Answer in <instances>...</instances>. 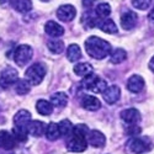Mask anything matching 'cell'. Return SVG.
Returning <instances> with one entry per match:
<instances>
[{
	"label": "cell",
	"mask_w": 154,
	"mask_h": 154,
	"mask_svg": "<svg viewBox=\"0 0 154 154\" xmlns=\"http://www.w3.org/2000/svg\"><path fill=\"white\" fill-rule=\"evenodd\" d=\"M15 91L19 95H26L30 91V84L23 79H19L15 83Z\"/></svg>",
	"instance_id": "cell-31"
},
{
	"label": "cell",
	"mask_w": 154,
	"mask_h": 154,
	"mask_svg": "<svg viewBox=\"0 0 154 154\" xmlns=\"http://www.w3.org/2000/svg\"><path fill=\"white\" fill-rule=\"evenodd\" d=\"M45 31H46V33L48 35V36H51V37H60V36H63V33H64V29H63V26H60L59 23H57L56 21H48L47 23H46V26H45Z\"/></svg>",
	"instance_id": "cell-17"
},
{
	"label": "cell",
	"mask_w": 154,
	"mask_h": 154,
	"mask_svg": "<svg viewBox=\"0 0 154 154\" xmlns=\"http://www.w3.org/2000/svg\"><path fill=\"white\" fill-rule=\"evenodd\" d=\"M128 149L134 154H143L152 149V144L147 138H139L134 137L128 142Z\"/></svg>",
	"instance_id": "cell-5"
},
{
	"label": "cell",
	"mask_w": 154,
	"mask_h": 154,
	"mask_svg": "<svg viewBox=\"0 0 154 154\" xmlns=\"http://www.w3.org/2000/svg\"><path fill=\"white\" fill-rule=\"evenodd\" d=\"M67 58L70 62H78L82 58V51L78 45H70L67 49Z\"/></svg>",
	"instance_id": "cell-25"
},
{
	"label": "cell",
	"mask_w": 154,
	"mask_h": 154,
	"mask_svg": "<svg viewBox=\"0 0 154 154\" xmlns=\"http://www.w3.org/2000/svg\"><path fill=\"white\" fill-rule=\"evenodd\" d=\"M131 3L133 8L138 10H147L152 4V0H131Z\"/></svg>",
	"instance_id": "cell-34"
},
{
	"label": "cell",
	"mask_w": 154,
	"mask_h": 154,
	"mask_svg": "<svg viewBox=\"0 0 154 154\" xmlns=\"http://www.w3.org/2000/svg\"><path fill=\"white\" fill-rule=\"evenodd\" d=\"M45 134H46V138H47L48 140H51V142H53V140H57V139L60 137L59 128H58V123L51 122V123L46 127Z\"/></svg>",
	"instance_id": "cell-21"
},
{
	"label": "cell",
	"mask_w": 154,
	"mask_h": 154,
	"mask_svg": "<svg viewBox=\"0 0 154 154\" xmlns=\"http://www.w3.org/2000/svg\"><path fill=\"white\" fill-rule=\"evenodd\" d=\"M140 127H138V125H132V126H128V128L126 130V133L128 136H132L133 138L134 137H138L139 133H140Z\"/></svg>",
	"instance_id": "cell-35"
},
{
	"label": "cell",
	"mask_w": 154,
	"mask_h": 154,
	"mask_svg": "<svg viewBox=\"0 0 154 154\" xmlns=\"http://www.w3.org/2000/svg\"><path fill=\"white\" fill-rule=\"evenodd\" d=\"M97 26L99 29L102 31V32H105V33H109V35H113V33H116L117 32V25L115 23L113 20L111 19H105V20H102L97 23Z\"/></svg>",
	"instance_id": "cell-19"
},
{
	"label": "cell",
	"mask_w": 154,
	"mask_h": 154,
	"mask_svg": "<svg viewBox=\"0 0 154 154\" xmlns=\"http://www.w3.org/2000/svg\"><path fill=\"white\" fill-rule=\"evenodd\" d=\"M149 69L154 73V56L152 57V59H150V62H149Z\"/></svg>",
	"instance_id": "cell-38"
},
{
	"label": "cell",
	"mask_w": 154,
	"mask_h": 154,
	"mask_svg": "<svg viewBox=\"0 0 154 154\" xmlns=\"http://www.w3.org/2000/svg\"><path fill=\"white\" fill-rule=\"evenodd\" d=\"M5 3H8V0H0V4H5Z\"/></svg>",
	"instance_id": "cell-39"
},
{
	"label": "cell",
	"mask_w": 154,
	"mask_h": 154,
	"mask_svg": "<svg viewBox=\"0 0 154 154\" xmlns=\"http://www.w3.org/2000/svg\"><path fill=\"white\" fill-rule=\"evenodd\" d=\"M15 146H16V139L14 138L12 133L8 131H0V148L10 150Z\"/></svg>",
	"instance_id": "cell-14"
},
{
	"label": "cell",
	"mask_w": 154,
	"mask_h": 154,
	"mask_svg": "<svg viewBox=\"0 0 154 154\" xmlns=\"http://www.w3.org/2000/svg\"><path fill=\"white\" fill-rule=\"evenodd\" d=\"M83 23L84 26L88 27V29H93L95 26H97V19L95 16H93L91 14H86L83 16Z\"/></svg>",
	"instance_id": "cell-32"
},
{
	"label": "cell",
	"mask_w": 154,
	"mask_h": 154,
	"mask_svg": "<svg viewBox=\"0 0 154 154\" xmlns=\"http://www.w3.org/2000/svg\"><path fill=\"white\" fill-rule=\"evenodd\" d=\"M111 14V6L107 4V3H101L96 6L95 9V15L96 17H100V19H107V16Z\"/></svg>",
	"instance_id": "cell-27"
},
{
	"label": "cell",
	"mask_w": 154,
	"mask_h": 154,
	"mask_svg": "<svg viewBox=\"0 0 154 154\" xmlns=\"http://www.w3.org/2000/svg\"><path fill=\"white\" fill-rule=\"evenodd\" d=\"M14 8L19 12H27L32 9V2L31 0H15Z\"/></svg>",
	"instance_id": "cell-28"
},
{
	"label": "cell",
	"mask_w": 154,
	"mask_h": 154,
	"mask_svg": "<svg viewBox=\"0 0 154 154\" xmlns=\"http://www.w3.org/2000/svg\"><path fill=\"white\" fill-rule=\"evenodd\" d=\"M46 67L42 63H35L25 73V80L30 85H40L46 75Z\"/></svg>",
	"instance_id": "cell-2"
},
{
	"label": "cell",
	"mask_w": 154,
	"mask_h": 154,
	"mask_svg": "<svg viewBox=\"0 0 154 154\" xmlns=\"http://www.w3.org/2000/svg\"><path fill=\"white\" fill-rule=\"evenodd\" d=\"M73 134L88 138V134H89V128H88V126H85V125H82V123H80V125L75 126V127L73 128Z\"/></svg>",
	"instance_id": "cell-33"
},
{
	"label": "cell",
	"mask_w": 154,
	"mask_h": 154,
	"mask_svg": "<svg viewBox=\"0 0 154 154\" xmlns=\"http://www.w3.org/2000/svg\"><path fill=\"white\" fill-rule=\"evenodd\" d=\"M47 47H48V49L51 51V52L54 53V54H60L64 51V43L62 41H59V40L49 41L47 43Z\"/></svg>",
	"instance_id": "cell-29"
},
{
	"label": "cell",
	"mask_w": 154,
	"mask_h": 154,
	"mask_svg": "<svg viewBox=\"0 0 154 154\" xmlns=\"http://www.w3.org/2000/svg\"><path fill=\"white\" fill-rule=\"evenodd\" d=\"M30 122H31V113L27 110H20L15 113V116H14L15 127L26 128Z\"/></svg>",
	"instance_id": "cell-15"
},
{
	"label": "cell",
	"mask_w": 154,
	"mask_h": 154,
	"mask_svg": "<svg viewBox=\"0 0 154 154\" xmlns=\"http://www.w3.org/2000/svg\"><path fill=\"white\" fill-rule=\"evenodd\" d=\"M83 86L85 89H88V90H90L93 93H96V94H99V93L102 94L107 89L106 82L104 79L99 78V76L95 75L94 73L85 76L84 80H83Z\"/></svg>",
	"instance_id": "cell-3"
},
{
	"label": "cell",
	"mask_w": 154,
	"mask_h": 154,
	"mask_svg": "<svg viewBox=\"0 0 154 154\" xmlns=\"http://www.w3.org/2000/svg\"><path fill=\"white\" fill-rule=\"evenodd\" d=\"M41 2H45L46 3V2H49V0H41Z\"/></svg>",
	"instance_id": "cell-40"
},
{
	"label": "cell",
	"mask_w": 154,
	"mask_h": 154,
	"mask_svg": "<svg viewBox=\"0 0 154 154\" xmlns=\"http://www.w3.org/2000/svg\"><path fill=\"white\" fill-rule=\"evenodd\" d=\"M143 88H144V79L142 78L140 75H132L130 79H128L127 82V89L130 90L131 93H139V91H142L143 90Z\"/></svg>",
	"instance_id": "cell-13"
},
{
	"label": "cell",
	"mask_w": 154,
	"mask_h": 154,
	"mask_svg": "<svg viewBox=\"0 0 154 154\" xmlns=\"http://www.w3.org/2000/svg\"><path fill=\"white\" fill-rule=\"evenodd\" d=\"M26 130H27V133L33 137H41L42 134H45L46 127H45V123L41 121H31L27 125Z\"/></svg>",
	"instance_id": "cell-16"
},
{
	"label": "cell",
	"mask_w": 154,
	"mask_h": 154,
	"mask_svg": "<svg viewBox=\"0 0 154 154\" xmlns=\"http://www.w3.org/2000/svg\"><path fill=\"white\" fill-rule=\"evenodd\" d=\"M85 49L90 57L95 59H104L111 52V45L100 37L91 36L85 41Z\"/></svg>",
	"instance_id": "cell-1"
},
{
	"label": "cell",
	"mask_w": 154,
	"mask_h": 154,
	"mask_svg": "<svg viewBox=\"0 0 154 154\" xmlns=\"http://www.w3.org/2000/svg\"><path fill=\"white\" fill-rule=\"evenodd\" d=\"M74 73L76 75L85 78V76L93 74V66L89 63H79L74 67Z\"/></svg>",
	"instance_id": "cell-24"
},
{
	"label": "cell",
	"mask_w": 154,
	"mask_h": 154,
	"mask_svg": "<svg viewBox=\"0 0 154 154\" xmlns=\"http://www.w3.org/2000/svg\"><path fill=\"white\" fill-rule=\"evenodd\" d=\"M148 19H149V21H152L154 23V9H152V11L148 14Z\"/></svg>",
	"instance_id": "cell-37"
},
{
	"label": "cell",
	"mask_w": 154,
	"mask_h": 154,
	"mask_svg": "<svg viewBox=\"0 0 154 154\" xmlns=\"http://www.w3.org/2000/svg\"><path fill=\"white\" fill-rule=\"evenodd\" d=\"M86 140H88V143L93 146L94 148H102L106 143V137L104 136L102 132H100L97 130H93L89 132Z\"/></svg>",
	"instance_id": "cell-8"
},
{
	"label": "cell",
	"mask_w": 154,
	"mask_h": 154,
	"mask_svg": "<svg viewBox=\"0 0 154 154\" xmlns=\"http://www.w3.org/2000/svg\"><path fill=\"white\" fill-rule=\"evenodd\" d=\"M88 147V140L85 137H80V136H75L72 134L69 140L67 142V148L68 150L73 152V153H82Z\"/></svg>",
	"instance_id": "cell-6"
},
{
	"label": "cell",
	"mask_w": 154,
	"mask_h": 154,
	"mask_svg": "<svg viewBox=\"0 0 154 154\" xmlns=\"http://www.w3.org/2000/svg\"><path fill=\"white\" fill-rule=\"evenodd\" d=\"M36 110H37V112L40 113V115H43V116H48V115L52 113V111H53V106H52V104H51L49 101L41 99V100H38V101H37V104H36Z\"/></svg>",
	"instance_id": "cell-22"
},
{
	"label": "cell",
	"mask_w": 154,
	"mask_h": 154,
	"mask_svg": "<svg viewBox=\"0 0 154 154\" xmlns=\"http://www.w3.org/2000/svg\"><path fill=\"white\" fill-rule=\"evenodd\" d=\"M127 59V52L122 48H116L110 54V62L112 64H120Z\"/></svg>",
	"instance_id": "cell-23"
},
{
	"label": "cell",
	"mask_w": 154,
	"mask_h": 154,
	"mask_svg": "<svg viewBox=\"0 0 154 154\" xmlns=\"http://www.w3.org/2000/svg\"><path fill=\"white\" fill-rule=\"evenodd\" d=\"M33 56V51L29 45H20L14 52V60L17 66L23 67L31 60Z\"/></svg>",
	"instance_id": "cell-4"
},
{
	"label": "cell",
	"mask_w": 154,
	"mask_h": 154,
	"mask_svg": "<svg viewBox=\"0 0 154 154\" xmlns=\"http://www.w3.org/2000/svg\"><path fill=\"white\" fill-rule=\"evenodd\" d=\"M121 96V90L117 85H111V86H107L106 90L102 93V97L104 100L107 102L109 105H112L115 102H117Z\"/></svg>",
	"instance_id": "cell-12"
},
{
	"label": "cell",
	"mask_w": 154,
	"mask_h": 154,
	"mask_svg": "<svg viewBox=\"0 0 154 154\" xmlns=\"http://www.w3.org/2000/svg\"><path fill=\"white\" fill-rule=\"evenodd\" d=\"M138 22V15L134 11L128 10L121 16V26L125 30H132L136 27V25Z\"/></svg>",
	"instance_id": "cell-10"
},
{
	"label": "cell",
	"mask_w": 154,
	"mask_h": 154,
	"mask_svg": "<svg viewBox=\"0 0 154 154\" xmlns=\"http://www.w3.org/2000/svg\"><path fill=\"white\" fill-rule=\"evenodd\" d=\"M121 119L128 126L137 125L140 121V113L137 109H126L121 112Z\"/></svg>",
	"instance_id": "cell-11"
},
{
	"label": "cell",
	"mask_w": 154,
	"mask_h": 154,
	"mask_svg": "<svg viewBox=\"0 0 154 154\" xmlns=\"http://www.w3.org/2000/svg\"><path fill=\"white\" fill-rule=\"evenodd\" d=\"M17 80H19V74H17L16 69L11 68V67L5 68L2 72V74H0V85L4 88L10 86L11 84H15Z\"/></svg>",
	"instance_id": "cell-7"
},
{
	"label": "cell",
	"mask_w": 154,
	"mask_h": 154,
	"mask_svg": "<svg viewBox=\"0 0 154 154\" xmlns=\"http://www.w3.org/2000/svg\"><path fill=\"white\" fill-rule=\"evenodd\" d=\"M58 128H59V133L63 137H68L73 134V128L74 126L72 125V122L69 120H63L58 123Z\"/></svg>",
	"instance_id": "cell-26"
},
{
	"label": "cell",
	"mask_w": 154,
	"mask_h": 154,
	"mask_svg": "<svg viewBox=\"0 0 154 154\" xmlns=\"http://www.w3.org/2000/svg\"><path fill=\"white\" fill-rule=\"evenodd\" d=\"M12 136L16 139V142H26L27 139V130L26 128H21V127H14L12 130Z\"/></svg>",
	"instance_id": "cell-30"
},
{
	"label": "cell",
	"mask_w": 154,
	"mask_h": 154,
	"mask_svg": "<svg viewBox=\"0 0 154 154\" xmlns=\"http://www.w3.org/2000/svg\"><path fill=\"white\" fill-rule=\"evenodd\" d=\"M82 2H83V5L85 8H91L96 3V0H82Z\"/></svg>",
	"instance_id": "cell-36"
},
{
	"label": "cell",
	"mask_w": 154,
	"mask_h": 154,
	"mask_svg": "<svg viewBox=\"0 0 154 154\" xmlns=\"http://www.w3.org/2000/svg\"><path fill=\"white\" fill-rule=\"evenodd\" d=\"M76 15V10L73 5H62L57 10V17L63 22L72 21Z\"/></svg>",
	"instance_id": "cell-9"
},
{
	"label": "cell",
	"mask_w": 154,
	"mask_h": 154,
	"mask_svg": "<svg viewBox=\"0 0 154 154\" xmlns=\"http://www.w3.org/2000/svg\"><path fill=\"white\" fill-rule=\"evenodd\" d=\"M83 107L88 111H96L101 107V102L97 97L91 96V95H88L83 99Z\"/></svg>",
	"instance_id": "cell-20"
},
{
	"label": "cell",
	"mask_w": 154,
	"mask_h": 154,
	"mask_svg": "<svg viewBox=\"0 0 154 154\" xmlns=\"http://www.w3.org/2000/svg\"><path fill=\"white\" fill-rule=\"evenodd\" d=\"M51 104L54 107H58V109H62L67 104H68V95L63 91H59V93H54L52 96H51Z\"/></svg>",
	"instance_id": "cell-18"
}]
</instances>
